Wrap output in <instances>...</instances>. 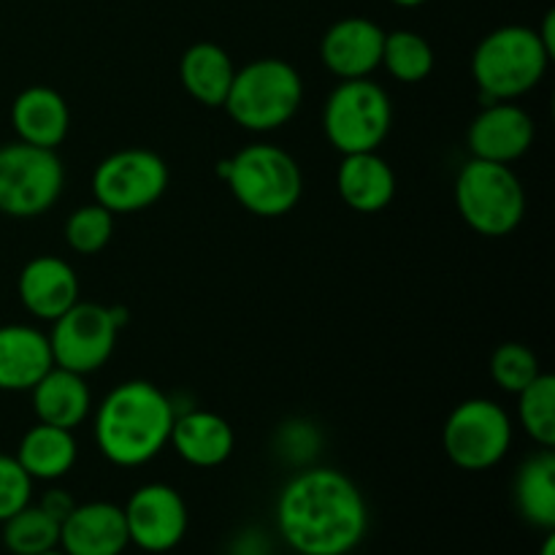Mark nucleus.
Instances as JSON below:
<instances>
[{
	"mask_svg": "<svg viewBox=\"0 0 555 555\" xmlns=\"http://www.w3.org/2000/svg\"><path fill=\"white\" fill-rule=\"evenodd\" d=\"M276 531L298 555H350L369 531L361 488L331 466H309L276 499Z\"/></svg>",
	"mask_w": 555,
	"mask_h": 555,
	"instance_id": "nucleus-1",
	"label": "nucleus"
},
{
	"mask_svg": "<svg viewBox=\"0 0 555 555\" xmlns=\"http://www.w3.org/2000/svg\"><path fill=\"white\" fill-rule=\"evenodd\" d=\"M177 410L157 385L130 379L101 401L95 415V442L103 459L133 469L150 464L171 439Z\"/></svg>",
	"mask_w": 555,
	"mask_h": 555,
	"instance_id": "nucleus-2",
	"label": "nucleus"
},
{
	"mask_svg": "<svg viewBox=\"0 0 555 555\" xmlns=\"http://www.w3.org/2000/svg\"><path fill=\"white\" fill-rule=\"evenodd\" d=\"M551 57L540 33L524 25H504L477 43L472 76L488 103L515 101L540 85Z\"/></svg>",
	"mask_w": 555,
	"mask_h": 555,
	"instance_id": "nucleus-3",
	"label": "nucleus"
},
{
	"mask_svg": "<svg viewBox=\"0 0 555 555\" xmlns=\"http://www.w3.org/2000/svg\"><path fill=\"white\" fill-rule=\"evenodd\" d=\"M301 74L287 60L260 57L233 74L222 106L238 128L269 133L291 122L301 108Z\"/></svg>",
	"mask_w": 555,
	"mask_h": 555,
	"instance_id": "nucleus-4",
	"label": "nucleus"
},
{
	"mask_svg": "<svg viewBox=\"0 0 555 555\" xmlns=\"http://www.w3.org/2000/svg\"><path fill=\"white\" fill-rule=\"evenodd\" d=\"M220 168L233 198L255 217H282L301 201V166L282 146L249 144Z\"/></svg>",
	"mask_w": 555,
	"mask_h": 555,
	"instance_id": "nucleus-5",
	"label": "nucleus"
},
{
	"mask_svg": "<svg viewBox=\"0 0 555 555\" xmlns=\"http://www.w3.org/2000/svg\"><path fill=\"white\" fill-rule=\"evenodd\" d=\"M455 206L472 231L502 238L524 220L526 193L509 166L472 157L455 179Z\"/></svg>",
	"mask_w": 555,
	"mask_h": 555,
	"instance_id": "nucleus-6",
	"label": "nucleus"
},
{
	"mask_svg": "<svg viewBox=\"0 0 555 555\" xmlns=\"http://www.w3.org/2000/svg\"><path fill=\"white\" fill-rule=\"evenodd\" d=\"M393 125L390 98L377 81L341 79L325 101L323 130L328 144L341 155L377 152Z\"/></svg>",
	"mask_w": 555,
	"mask_h": 555,
	"instance_id": "nucleus-7",
	"label": "nucleus"
},
{
	"mask_svg": "<svg viewBox=\"0 0 555 555\" xmlns=\"http://www.w3.org/2000/svg\"><path fill=\"white\" fill-rule=\"evenodd\" d=\"M65 184L63 160L54 150L11 141L0 146V211L38 217L57 204Z\"/></svg>",
	"mask_w": 555,
	"mask_h": 555,
	"instance_id": "nucleus-8",
	"label": "nucleus"
},
{
	"mask_svg": "<svg viewBox=\"0 0 555 555\" xmlns=\"http://www.w3.org/2000/svg\"><path fill=\"white\" fill-rule=\"evenodd\" d=\"M513 444V421L491 399H466L442 428L444 455L464 472H486L502 464Z\"/></svg>",
	"mask_w": 555,
	"mask_h": 555,
	"instance_id": "nucleus-9",
	"label": "nucleus"
},
{
	"mask_svg": "<svg viewBox=\"0 0 555 555\" xmlns=\"http://www.w3.org/2000/svg\"><path fill=\"white\" fill-rule=\"evenodd\" d=\"M125 318H128L125 309L76 301L68 312L54 320L52 334H49L54 366L76 374H92L106 366Z\"/></svg>",
	"mask_w": 555,
	"mask_h": 555,
	"instance_id": "nucleus-10",
	"label": "nucleus"
},
{
	"mask_svg": "<svg viewBox=\"0 0 555 555\" xmlns=\"http://www.w3.org/2000/svg\"><path fill=\"white\" fill-rule=\"evenodd\" d=\"M168 166L157 152L119 150L103 157L92 171V195L95 204L112 215H133L150 209L166 195Z\"/></svg>",
	"mask_w": 555,
	"mask_h": 555,
	"instance_id": "nucleus-11",
	"label": "nucleus"
},
{
	"mask_svg": "<svg viewBox=\"0 0 555 555\" xmlns=\"http://www.w3.org/2000/svg\"><path fill=\"white\" fill-rule=\"evenodd\" d=\"M122 513L130 545L144 553L160 555L173 551L188 534V504H184L182 493L166 482H150V486L135 488Z\"/></svg>",
	"mask_w": 555,
	"mask_h": 555,
	"instance_id": "nucleus-12",
	"label": "nucleus"
},
{
	"mask_svg": "<svg viewBox=\"0 0 555 555\" xmlns=\"http://www.w3.org/2000/svg\"><path fill=\"white\" fill-rule=\"evenodd\" d=\"M466 141H469L472 157L477 160L509 166L520 160L534 144V119L526 108L509 101L486 103V108L472 119Z\"/></svg>",
	"mask_w": 555,
	"mask_h": 555,
	"instance_id": "nucleus-13",
	"label": "nucleus"
},
{
	"mask_svg": "<svg viewBox=\"0 0 555 555\" xmlns=\"http://www.w3.org/2000/svg\"><path fill=\"white\" fill-rule=\"evenodd\" d=\"M385 30L366 16H345L320 41L323 65L339 79H366L383 63Z\"/></svg>",
	"mask_w": 555,
	"mask_h": 555,
	"instance_id": "nucleus-14",
	"label": "nucleus"
},
{
	"mask_svg": "<svg viewBox=\"0 0 555 555\" xmlns=\"http://www.w3.org/2000/svg\"><path fill=\"white\" fill-rule=\"evenodd\" d=\"M128 545L125 513L114 502L76 504L60 524V551L65 555H122Z\"/></svg>",
	"mask_w": 555,
	"mask_h": 555,
	"instance_id": "nucleus-15",
	"label": "nucleus"
},
{
	"mask_svg": "<svg viewBox=\"0 0 555 555\" xmlns=\"http://www.w3.org/2000/svg\"><path fill=\"white\" fill-rule=\"evenodd\" d=\"M20 301L33 318L57 320L79 301V276L57 255H38L20 271Z\"/></svg>",
	"mask_w": 555,
	"mask_h": 555,
	"instance_id": "nucleus-16",
	"label": "nucleus"
},
{
	"mask_svg": "<svg viewBox=\"0 0 555 555\" xmlns=\"http://www.w3.org/2000/svg\"><path fill=\"white\" fill-rule=\"evenodd\" d=\"M168 444H173L184 464L198 466V469H215L231 459L236 437L225 417L209 410H190L173 417Z\"/></svg>",
	"mask_w": 555,
	"mask_h": 555,
	"instance_id": "nucleus-17",
	"label": "nucleus"
},
{
	"mask_svg": "<svg viewBox=\"0 0 555 555\" xmlns=\"http://www.w3.org/2000/svg\"><path fill=\"white\" fill-rule=\"evenodd\" d=\"M52 366V347L43 331L33 325H0V390H33Z\"/></svg>",
	"mask_w": 555,
	"mask_h": 555,
	"instance_id": "nucleus-18",
	"label": "nucleus"
},
{
	"mask_svg": "<svg viewBox=\"0 0 555 555\" xmlns=\"http://www.w3.org/2000/svg\"><path fill=\"white\" fill-rule=\"evenodd\" d=\"M11 122H14L20 141H25V144L57 150L70 128L68 103L52 87H27L14 98Z\"/></svg>",
	"mask_w": 555,
	"mask_h": 555,
	"instance_id": "nucleus-19",
	"label": "nucleus"
},
{
	"mask_svg": "<svg viewBox=\"0 0 555 555\" xmlns=\"http://www.w3.org/2000/svg\"><path fill=\"white\" fill-rule=\"evenodd\" d=\"M336 190L350 209L361 215H377L393 201L396 173L377 152H356L341 160L336 171Z\"/></svg>",
	"mask_w": 555,
	"mask_h": 555,
	"instance_id": "nucleus-20",
	"label": "nucleus"
},
{
	"mask_svg": "<svg viewBox=\"0 0 555 555\" xmlns=\"http://www.w3.org/2000/svg\"><path fill=\"white\" fill-rule=\"evenodd\" d=\"M33 412L38 423L57 428H79L92 410V393L85 383V374L52 366L30 390Z\"/></svg>",
	"mask_w": 555,
	"mask_h": 555,
	"instance_id": "nucleus-21",
	"label": "nucleus"
},
{
	"mask_svg": "<svg viewBox=\"0 0 555 555\" xmlns=\"http://www.w3.org/2000/svg\"><path fill=\"white\" fill-rule=\"evenodd\" d=\"M233 74H236V65H233L231 54L211 41L193 43L179 60V81H182V87L188 90L190 98H195V101L209 108L225 103Z\"/></svg>",
	"mask_w": 555,
	"mask_h": 555,
	"instance_id": "nucleus-22",
	"label": "nucleus"
},
{
	"mask_svg": "<svg viewBox=\"0 0 555 555\" xmlns=\"http://www.w3.org/2000/svg\"><path fill=\"white\" fill-rule=\"evenodd\" d=\"M14 459L33 477V482H52L74 469L76 459H79V448H76L74 431H68V428L36 423L20 439Z\"/></svg>",
	"mask_w": 555,
	"mask_h": 555,
	"instance_id": "nucleus-23",
	"label": "nucleus"
},
{
	"mask_svg": "<svg viewBox=\"0 0 555 555\" xmlns=\"http://www.w3.org/2000/svg\"><path fill=\"white\" fill-rule=\"evenodd\" d=\"M515 507L520 518L542 531L555 529V455L553 448H542L524 461L515 477Z\"/></svg>",
	"mask_w": 555,
	"mask_h": 555,
	"instance_id": "nucleus-24",
	"label": "nucleus"
},
{
	"mask_svg": "<svg viewBox=\"0 0 555 555\" xmlns=\"http://www.w3.org/2000/svg\"><path fill=\"white\" fill-rule=\"evenodd\" d=\"M0 526H3L0 540L11 555H41L60 547V524L49 518L38 504H27Z\"/></svg>",
	"mask_w": 555,
	"mask_h": 555,
	"instance_id": "nucleus-25",
	"label": "nucleus"
},
{
	"mask_svg": "<svg viewBox=\"0 0 555 555\" xmlns=\"http://www.w3.org/2000/svg\"><path fill=\"white\" fill-rule=\"evenodd\" d=\"M393 79L404 85H417L434 70V49L421 33L415 30H396L385 33L383 63Z\"/></svg>",
	"mask_w": 555,
	"mask_h": 555,
	"instance_id": "nucleus-26",
	"label": "nucleus"
},
{
	"mask_svg": "<svg viewBox=\"0 0 555 555\" xmlns=\"http://www.w3.org/2000/svg\"><path fill=\"white\" fill-rule=\"evenodd\" d=\"M518 421L540 448H555V379L542 372L518 393Z\"/></svg>",
	"mask_w": 555,
	"mask_h": 555,
	"instance_id": "nucleus-27",
	"label": "nucleus"
},
{
	"mask_svg": "<svg viewBox=\"0 0 555 555\" xmlns=\"http://www.w3.org/2000/svg\"><path fill=\"white\" fill-rule=\"evenodd\" d=\"M542 374L540 358L524 341H504L491 356V377L507 393L518 396Z\"/></svg>",
	"mask_w": 555,
	"mask_h": 555,
	"instance_id": "nucleus-28",
	"label": "nucleus"
},
{
	"mask_svg": "<svg viewBox=\"0 0 555 555\" xmlns=\"http://www.w3.org/2000/svg\"><path fill=\"white\" fill-rule=\"evenodd\" d=\"M114 236V215L101 204L79 206L65 220V242L79 255H98Z\"/></svg>",
	"mask_w": 555,
	"mask_h": 555,
	"instance_id": "nucleus-29",
	"label": "nucleus"
},
{
	"mask_svg": "<svg viewBox=\"0 0 555 555\" xmlns=\"http://www.w3.org/2000/svg\"><path fill=\"white\" fill-rule=\"evenodd\" d=\"M33 499V477L14 455L0 453V524L27 507Z\"/></svg>",
	"mask_w": 555,
	"mask_h": 555,
	"instance_id": "nucleus-30",
	"label": "nucleus"
},
{
	"mask_svg": "<svg viewBox=\"0 0 555 555\" xmlns=\"http://www.w3.org/2000/svg\"><path fill=\"white\" fill-rule=\"evenodd\" d=\"M38 507H41L49 518H54L57 524H63V520L74 513L76 499L70 496L68 491H63V488H52V491L43 493L41 502H38Z\"/></svg>",
	"mask_w": 555,
	"mask_h": 555,
	"instance_id": "nucleus-31",
	"label": "nucleus"
},
{
	"mask_svg": "<svg viewBox=\"0 0 555 555\" xmlns=\"http://www.w3.org/2000/svg\"><path fill=\"white\" fill-rule=\"evenodd\" d=\"M231 555H271V551L269 542H266V537L260 531H247V534H242L233 542Z\"/></svg>",
	"mask_w": 555,
	"mask_h": 555,
	"instance_id": "nucleus-32",
	"label": "nucleus"
},
{
	"mask_svg": "<svg viewBox=\"0 0 555 555\" xmlns=\"http://www.w3.org/2000/svg\"><path fill=\"white\" fill-rule=\"evenodd\" d=\"M537 33H540V38H542V43H545L547 52L555 54V14L553 11H547L545 22H542V27Z\"/></svg>",
	"mask_w": 555,
	"mask_h": 555,
	"instance_id": "nucleus-33",
	"label": "nucleus"
},
{
	"mask_svg": "<svg viewBox=\"0 0 555 555\" xmlns=\"http://www.w3.org/2000/svg\"><path fill=\"white\" fill-rule=\"evenodd\" d=\"M540 555H555V534H553V531H545V542H542Z\"/></svg>",
	"mask_w": 555,
	"mask_h": 555,
	"instance_id": "nucleus-34",
	"label": "nucleus"
},
{
	"mask_svg": "<svg viewBox=\"0 0 555 555\" xmlns=\"http://www.w3.org/2000/svg\"><path fill=\"white\" fill-rule=\"evenodd\" d=\"M393 3L401 5V9H415V5L428 3V0H393Z\"/></svg>",
	"mask_w": 555,
	"mask_h": 555,
	"instance_id": "nucleus-35",
	"label": "nucleus"
},
{
	"mask_svg": "<svg viewBox=\"0 0 555 555\" xmlns=\"http://www.w3.org/2000/svg\"><path fill=\"white\" fill-rule=\"evenodd\" d=\"M41 555H65V553L60 551V547H54V551H49V553H41Z\"/></svg>",
	"mask_w": 555,
	"mask_h": 555,
	"instance_id": "nucleus-36",
	"label": "nucleus"
},
{
	"mask_svg": "<svg viewBox=\"0 0 555 555\" xmlns=\"http://www.w3.org/2000/svg\"><path fill=\"white\" fill-rule=\"evenodd\" d=\"M122 555H125V553H122Z\"/></svg>",
	"mask_w": 555,
	"mask_h": 555,
	"instance_id": "nucleus-37",
	"label": "nucleus"
}]
</instances>
